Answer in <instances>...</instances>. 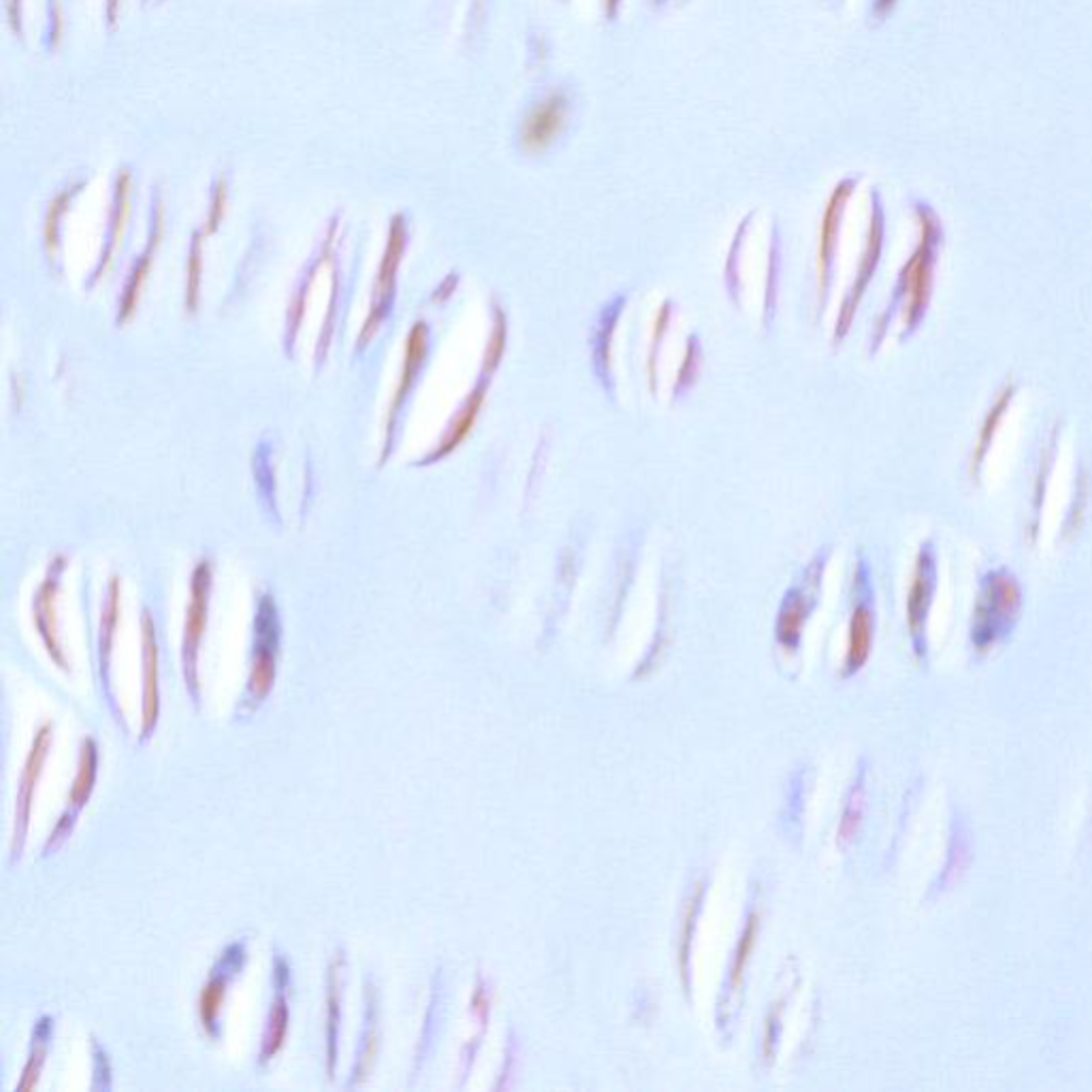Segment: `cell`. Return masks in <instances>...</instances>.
Instances as JSON below:
<instances>
[{"label": "cell", "mask_w": 1092, "mask_h": 1092, "mask_svg": "<svg viewBox=\"0 0 1092 1092\" xmlns=\"http://www.w3.org/2000/svg\"><path fill=\"white\" fill-rule=\"evenodd\" d=\"M916 218L920 224V241L916 250L911 252L907 263L901 267L899 275H896V284L892 288L890 303L879 318L875 320V327L871 333V354H875L882 348L884 339L890 331V324L899 309H903V331L901 341H907L914 335L928 314L933 299L935 288V269L939 252L943 246V229L941 222L935 216L933 209L924 205L916 207Z\"/></svg>", "instance_id": "6da1fadb"}, {"label": "cell", "mask_w": 1092, "mask_h": 1092, "mask_svg": "<svg viewBox=\"0 0 1092 1092\" xmlns=\"http://www.w3.org/2000/svg\"><path fill=\"white\" fill-rule=\"evenodd\" d=\"M1022 605V585L1012 570L994 568L980 577L971 619V645L977 654H988L1014 632Z\"/></svg>", "instance_id": "7a4b0ae2"}, {"label": "cell", "mask_w": 1092, "mask_h": 1092, "mask_svg": "<svg viewBox=\"0 0 1092 1092\" xmlns=\"http://www.w3.org/2000/svg\"><path fill=\"white\" fill-rule=\"evenodd\" d=\"M939 585V560L933 540H924L918 549L907 592V628L914 651L920 660L928 654V617Z\"/></svg>", "instance_id": "3957f363"}, {"label": "cell", "mask_w": 1092, "mask_h": 1092, "mask_svg": "<svg viewBox=\"0 0 1092 1092\" xmlns=\"http://www.w3.org/2000/svg\"><path fill=\"white\" fill-rule=\"evenodd\" d=\"M884 239H886L884 211H882V205H879V201L873 199V211H871L867 241H864V250L860 254L852 286H850V290L845 292V297H843L841 307H839V314H837L835 346H839L852 329V324H854L856 314H858V307H860L864 295H867V290H869V286H871V282L875 278L879 260H882Z\"/></svg>", "instance_id": "277c9868"}, {"label": "cell", "mask_w": 1092, "mask_h": 1092, "mask_svg": "<svg viewBox=\"0 0 1092 1092\" xmlns=\"http://www.w3.org/2000/svg\"><path fill=\"white\" fill-rule=\"evenodd\" d=\"M209 592H211V566L207 562H201L194 568L190 579V605L186 611V626H184V645H182V660H184V677L186 686L190 688L192 696H199V679H197V654L199 643L207 624V605H209Z\"/></svg>", "instance_id": "5b68a950"}, {"label": "cell", "mask_w": 1092, "mask_h": 1092, "mask_svg": "<svg viewBox=\"0 0 1092 1092\" xmlns=\"http://www.w3.org/2000/svg\"><path fill=\"white\" fill-rule=\"evenodd\" d=\"M854 192V182H843L833 192V197L828 199L822 226H820V246H818V301H820V314H824L830 288H833L835 280V260L839 250V237H841V224L845 207L850 203V197Z\"/></svg>", "instance_id": "8992f818"}, {"label": "cell", "mask_w": 1092, "mask_h": 1092, "mask_svg": "<svg viewBox=\"0 0 1092 1092\" xmlns=\"http://www.w3.org/2000/svg\"><path fill=\"white\" fill-rule=\"evenodd\" d=\"M405 239H407L405 222H403L401 216H395L393 220H390V226H388L386 248H384L382 263H380V269H378V275H376V288H373L369 316H367V320L363 324L361 346H365L369 341V337L376 333V329L380 327V322H382V318L386 314L388 301H390V292H393V288H395V275H397L401 256H403V250H405Z\"/></svg>", "instance_id": "52a82bcc"}, {"label": "cell", "mask_w": 1092, "mask_h": 1092, "mask_svg": "<svg viewBox=\"0 0 1092 1092\" xmlns=\"http://www.w3.org/2000/svg\"><path fill=\"white\" fill-rule=\"evenodd\" d=\"M50 743H52V726L45 724L39 735L35 737V741H32V749L28 754V760H26V769L22 773V781H20V792H18V803H15V830H13V854L18 856L22 852V845H24V837H26V828H28V818H30V803H32V794H35V788H37V781L41 777V766L45 762V756H47V749H50Z\"/></svg>", "instance_id": "ba28073f"}, {"label": "cell", "mask_w": 1092, "mask_h": 1092, "mask_svg": "<svg viewBox=\"0 0 1092 1092\" xmlns=\"http://www.w3.org/2000/svg\"><path fill=\"white\" fill-rule=\"evenodd\" d=\"M486 390H488V378L480 376L476 386L471 388L469 395L463 399L459 410L454 412V416L450 418L446 431L442 433V437H439V442L435 444L431 454H427V457L422 459L418 465H429V463L439 461L442 457H448V454L454 448L465 442V437L471 433V429H474L476 420H478V416L482 412V405H484V399H486Z\"/></svg>", "instance_id": "9c48e42d"}, {"label": "cell", "mask_w": 1092, "mask_h": 1092, "mask_svg": "<svg viewBox=\"0 0 1092 1092\" xmlns=\"http://www.w3.org/2000/svg\"><path fill=\"white\" fill-rule=\"evenodd\" d=\"M427 324L425 322H416L414 327L410 329V335H407L405 339V352H403V365H401V376H399V386L395 390L393 395V401H390V407H388V418H386V446H384V457L388 454V446H390V437H393V427H395V420H397V414L401 410V405L407 397V393H410V388L418 376L420 371V365L422 361H425L427 356Z\"/></svg>", "instance_id": "30bf717a"}, {"label": "cell", "mask_w": 1092, "mask_h": 1092, "mask_svg": "<svg viewBox=\"0 0 1092 1092\" xmlns=\"http://www.w3.org/2000/svg\"><path fill=\"white\" fill-rule=\"evenodd\" d=\"M1018 393V384L1014 380H1009L999 393L997 397H994L992 405L988 407V412L982 420V427H980V435H977V442L973 446V452H971V461H969V478L975 486L982 484V469H984V463L988 459V452L994 444V439H997V433L1003 425V418L1005 414L1009 412V407H1012V401Z\"/></svg>", "instance_id": "8fae6325"}, {"label": "cell", "mask_w": 1092, "mask_h": 1092, "mask_svg": "<svg viewBox=\"0 0 1092 1092\" xmlns=\"http://www.w3.org/2000/svg\"><path fill=\"white\" fill-rule=\"evenodd\" d=\"M143 632V737H148L158 722V647H156V632L150 613H143L141 622Z\"/></svg>", "instance_id": "7c38bea8"}, {"label": "cell", "mask_w": 1092, "mask_h": 1092, "mask_svg": "<svg viewBox=\"0 0 1092 1092\" xmlns=\"http://www.w3.org/2000/svg\"><path fill=\"white\" fill-rule=\"evenodd\" d=\"M875 639V611L869 600H862L856 605L850 619V634H847V656H845V675H854L869 662Z\"/></svg>", "instance_id": "4fadbf2b"}, {"label": "cell", "mask_w": 1092, "mask_h": 1092, "mask_svg": "<svg viewBox=\"0 0 1092 1092\" xmlns=\"http://www.w3.org/2000/svg\"><path fill=\"white\" fill-rule=\"evenodd\" d=\"M566 124V103L560 96H551L549 101L537 105L525 120L523 143L527 150H542L560 135Z\"/></svg>", "instance_id": "5bb4252c"}, {"label": "cell", "mask_w": 1092, "mask_h": 1092, "mask_svg": "<svg viewBox=\"0 0 1092 1092\" xmlns=\"http://www.w3.org/2000/svg\"><path fill=\"white\" fill-rule=\"evenodd\" d=\"M626 307V297H615L607 307L602 309V316L596 324L594 333V365L596 373L605 388H613V337L622 309Z\"/></svg>", "instance_id": "9a60e30c"}, {"label": "cell", "mask_w": 1092, "mask_h": 1092, "mask_svg": "<svg viewBox=\"0 0 1092 1092\" xmlns=\"http://www.w3.org/2000/svg\"><path fill=\"white\" fill-rule=\"evenodd\" d=\"M1061 429H1063V422H1054V427L1048 433L1046 444H1043V448H1041V459H1039V467H1037L1035 482H1033V495H1031V523H1029V540H1031V544H1035L1037 537H1039L1041 514H1043V506H1046L1048 484H1050V478H1052V469H1054L1056 452H1058V439H1061Z\"/></svg>", "instance_id": "2e32d148"}, {"label": "cell", "mask_w": 1092, "mask_h": 1092, "mask_svg": "<svg viewBox=\"0 0 1092 1092\" xmlns=\"http://www.w3.org/2000/svg\"><path fill=\"white\" fill-rule=\"evenodd\" d=\"M62 566H64V560L58 558L56 564L50 568V575H47L45 583L41 585V590L37 594V602H35V619H37V628H39L43 641L47 645V651H50L52 658L62 668H67V662H64L60 645H58L56 613H54V600H56V594H58V577H60V568Z\"/></svg>", "instance_id": "e0dca14e"}, {"label": "cell", "mask_w": 1092, "mask_h": 1092, "mask_svg": "<svg viewBox=\"0 0 1092 1092\" xmlns=\"http://www.w3.org/2000/svg\"><path fill=\"white\" fill-rule=\"evenodd\" d=\"M807 583H809V577H807ZM805 590H807V587H805ZM805 590H792L790 596L784 602L781 615H779L777 636H779V643L784 647H788V649H794L798 645V641H801V634H803L805 622L809 617L811 600H809V594Z\"/></svg>", "instance_id": "ac0fdd59"}, {"label": "cell", "mask_w": 1092, "mask_h": 1092, "mask_svg": "<svg viewBox=\"0 0 1092 1092\" xmlns=\"http://www.w3.org/2000/svg\"><path fill=\"white\" fill-rule=\"evenodd\" d=\"M165 218H162V205L158 203L156 207V224H154V235L150 239V246L148 250H145V254L137 260L135 263V269L133 273H130L128 278V284H126V290H124V297H122V303H120V322H126L130 316H133L135 307H137V301H139V292H141V286L145 282V275H148L150 271V263H152V254L158 246V241L162 237V226H165V222H162Z\"/></svg>", "instance_id": "d6986e66"}, {"label": "cell", "mask_w": 1092, "mask_h": 1092, "mask_svg": "<svg viewBox=\"0 0 1092 1092\" xmlns=\"http://www.w3.org/2000/svg\"><path fill=\"white\" fill-rule=\"evenodd\" d=\"M1090 469L1086 467L1084 461L1078 463V471H1075V478H1073V493H1071V499H1069V508H1067V514H1065V523H1063V529H1061V537L1065 542L1073 540L1075 535L1080 533L1082 525H1084V518H1086V512H1088V501H1090Z\"/></svg>", "instance_id": "ffe728a7"}, {"label": "cell", "mask_w": 1092, "mask_h": 1092, "mask_svg": "<svg viewBox=\"0 0 1092 1092\" xmlns=\"http://www.w3.org/2000/svg\"><path fill=\"white\" fill-rule=\"evenodd\" d=\"M506 344H508V318H506V312H503L499 303H493L491 305V333H488V339L484 344V352H482V369H480V376H486L491 378L493 373L497 371L499 363L503 354H506Z\"/></svg>", "instance_id": "44dd1931"}, {"label": "cell", "mask_w": 1092, "mask_h": 1092, "mask_svg": "<svg viewBox=\"0 0 1092 1092\" xmlns=\"http://www.w3.org/2000/svg\"><path fill=\"white\" fill-rule=\"evenodd\" d=\"M128 211H130V175L128 171H122L116 179V188H113V205H111V239H109V250L107 254L103 256L101 260V267H99V273L105 271L109 267V260H111V252L116 250L118 241L122 237V231H124V224L128 220Z\"/></svg>", "instance_id": "7402d4cb"}, {"label": "cell", "mask_w": 1092, "mask_h": 1092, "mask_svg": "<svg viewBox=\"0 0 1092 1092\" xmlns=\"http://www.w3.org/2000/svg\"><path fill=\"white\" fill-rule=\"evenodd\" d=\"M671 322H673V301H671V299H666V301L660 305L658 312H656L654 327H651L649 352H647V380H649L651 393H654V395H656V390H658L660 352H662L664 339H666V331H668V327H671Z\"/></svg>", "instance_id": "603a6c76"}, {"label": "cell", "mask_w": 1092, "mask_h": 1092, "mask_svg": "<svg viewBox=\"0 0 1092 1092\" xmlns=\"http://www.w3.org/2000/svg\"><path fill=\"white\" fill-rule=\"evenodd\" d=\"M700 365H703V346H700V339L696 335H692L688 339L686 354H683L681 367L677 371V380H675V386H673V399L683 397L694 386V382L698 380Z\"/></svg>", "instance_id": "cb8c5ba5"}, {"label": "cell", "mask_w": 1092, "mask_h": 1092, "mask_svg": "<svg viewBox=\"0 0 1092 1092\" xmlns=\"http://www.w3.org/2000/svg\"><path fill=\"white\" fill-rule=\"evenodd\" d=\"M118 613H120V583L118 579H111L107 602L101 617V668H107L109 664L113 632H116V624H118Z\"/></svg>", "instance_id": "d4e9b609"}, {"label": "cell", "mask_w": 1092, "mask_h": 1092, "mask_svg": "<svg viewBox=\"0 0 1092 1092\" xmlns=\"http://www.w3.org/2000/svg\"><path fill=\"white\" fill-rule=\"evenodd\" d=\"M94 777H96V747L92 741H86L84 745H81V756H79V773H77V779H75V786L71 790V803L73 805H84L88 801V796L92 792V786H94Z\"/></svg>", "instance_id": "484cf974"}, {"label": "cell", "mask_w": 1092, "mask_h": 1092, "mask_svg": "<svg viewBox=\"0 0 1092 1092\" xmlns=\"http://www.w3.org/2000/svg\"><path fill=\"white\" fill-rule=\"evenodd\" d=\"M758 916H749L747 920V926L745 931L739 939V945H737V952H735V960H732V969H730V984L732 988H739L741 982H743V973H745V967L749 963V958H752V952L756 948V939H758Z\"/></svg>", "instance_id": "4316f807"}, {"label": "cell", "mask_w": 1092, "mask_h": 1092, "mask_svg": "<svg viewBox=\"0 0 1092 1092\" xmlns=\"http://www.w3.org/2000/svg\"><path fill=\"white\" fill-rule=\"evenodd\" d=\"M286 1029H288V1009H286V1001L284 999H278L271 1009V1016H269V1024H267V1033H265V1043H263V1061H267V1058H271L275 1052H278L282 1048V1041H284V1035H286Z\"/></svg>", "instance_id": "83f0119b"}, {"label": "cell", "mask_w": 1092, "mask_h": 1092, "mask_svg": "<svg viewBox=\"0 0 1092 1092\" xmlns=\"http://www.w3.org/2000/svg\"><path fill=\"white\" fill-rule=\"evenodd\" d=\"M201 241L203 233H194L192 246L188 254V271H186V309L190 314L197 312L199 305V286H201Z\"/></svg>", "instance_id": "f1b7e54d"}, {"label": "cell", "mask_w": 1092, "mask_h": 1092, "mask_svg": "<svg viewBox=\"0 0 1092 1092\" xmlns=\"http://www.w3.org/2000/svg\"><path fill=\"white\" fill-rule=\"evenodd\" d=\"M81 186L84 184H77L69 190L60 192L58 197L52 201L50 205V211H47V218H45V243L47 248H50V252H54L58 248V226H60V218H62V211L67 209V205L73 201L75 194L81 190Z\"/></svg>", "instance_id": "f546056e"}, {"label": "cell", "mask_w": 1092, "mask_h": 1092, "mask_svg": "<svg viewBox=\"0 0 1092 1092\" xmlns=\"http://www.w3.org/2000/svg\"><path fill=\"white\" fill-rule=\"evenodd\" d=\"M222 999H224V982L220 980H214L203 990L199 999V1014H201V1022L207 1026V1029L214 1026Z\"/></svg>", "instance_id": "4dcf8cb0"}, {"label": "cell", "mask_w": 1092, "mask_h": 1092, "mask_svg": "<svg viewBox=\"0 0 1092 1092\" xmlns=\"http://www.w3.org/2000/svg\"><path fill=\"white\" fill-rule=\"evenodd\" d=\"M329 1073H333L335 1067V1039H337V1022H339V997H337V971L335 965L329 973Z\"/></svg>", "instance_id": "1f68e13d"}, {"label": "cell", "mask_w": 1092, "mask_h": 1092, "mask_svg": "<svg viewBox=\"0 0 1092 1092\" xmlns=\"http://www.w3.org/2000/svg\"><path fill=\"white\" fill-rule=\"evenodd\" d=\"M224 211H226V179H218L214 194H211V205H209V214H207L205 231H203L205 235L216 233V229L224 218Z\"/></svg>", "instance_id": "d6a6232c"}, {"label": "cell", "mask_w": 1092, "mask_h": 1092, "mask_svg": "<svg viewBox=\"0 0 1092 1092\" xmlns=\"http://www.w3.org/2000/svg\"><path fill=\"white\" fill-rule=\"evenodd\" d=\"M700 896H703V890H700L696 894L694 899V907L688 909V916H686V922H683V945H681V971H683V977H686V984H688V954H690V941H692V926H694V918H696V911H698V903H700Z\"/></svg>", "instance_id": "836d02e7"}, {"label": "cell", "mask_w": 1092, "mask_h": 1092, "mask_svg": "<svg viewBox=\"0 0 1092 1092\" xmlns=\"http://www.w3.org/2000/svg\"><path fill=\"white\" fill-rule=\"evenodd\" d=\"M860 818H862L860 805H858V798L854 796V798H852V805H850V809L845 811L843 822H841V826H839V841H841V843H843V841H850V839L856 835V830H858V826H860Z\"/></svg>", "instance_id": "e575fe53"}, {"label": "cell", "mask_w": 1092, "mask_h": 1092, "mask_svg": "<svg viewBox=\"0 0 1092 1092\" xmlns=\"http://www.w3.org/2000/svg\"><path fill=\"white\" fill-rule=\"evenodd\" d=\"M43 1056H45L43 1050H37L35 1054L30 1056V1063H28V1067H26V1071H24V1078H22V1082H20V1088H22V1090L35 1088V1084H37V1080H39L41 1065H43Z\"/></svg>", "instance_id": "d590c367"}, {"label": "cell", "mask_w": 1092, "mask_h": 1092, "mask_svg": "<svg viewBox=\"0 0 1092 1092\" xmlns=\"http://www.w3.org/2000/svg\"><path fill=\"white\" fill-rule=\"evenodd\" d=\"M9 24L15 35H22V0H9L7 3Z\"/></svg>", "instance_id": "8d00e7d4"}, {"label": "cell", "mask_w": 1092, "mask_h": 1092, "mask_svg": "<svg viewBox=\"0 0 1092 1092\" xmlns=\"http://www.w3.org/2000/svg\"><path fill=\"white\" fill-rule=\"evenodd\" d=\"M118 11H120V0H107V24H109V28L116 26Z\"/></svg>", "instance_id": "74e56055"}, {"label": "cell", "mask_w": 1092, "mask_h": 1092, "mask_svg": "<svg viewBox=\"0 0 1092 1092\" xmlns=\"http://www.w3.org/2000/svg\"><path fill=\"white\" fill-rule=\"evenodd\" d=\"M474 1012H476L480 1018H484L486 1012H488V1001H486V997H484V992H482V990H478V992L474 994Z\"/></svg>", "instance_id": "f35d334b"}, {"label": "cell", "mask_w": 1092, "mask_h": 1092, "mask_svg": "<svg viewBox=\"0 0 1092 1092\" xmlns=\"http://www.w3.org/2000/svg\"><path fill=\"white\" fill-rule=\"evenodd\" d=\"M54 18H56V24H62V9H60L58 3H54ZM52 35H54V43H56L60 39V28L58 26L52 30Z\"/></svg>", "instance_id": "ab89813d"}]
</instances>
